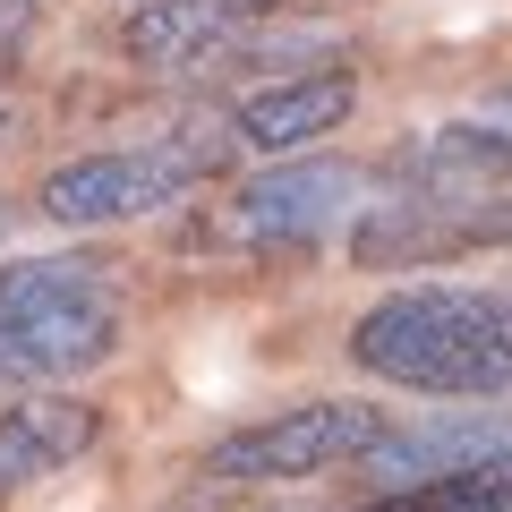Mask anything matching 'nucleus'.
Wrapping results in <instances>:
<instances>
[{
    "label": "nucleus",
    "mask_w": 512,
    "mask_h": 512,
    "mask_svg": "<svg viewBox=\"0 0 512 512\" xmlns=\"http://www.w3.org/2000/svg\"><path fill=\"white\" fill-rule=\"evenodd\" d=\"M350 359L410 393H453V402L512 393V299L410 282L350 325Z\"/></svg>",
    "instance_id": "1"
},
{
    "label": "nucleus",
    "mask_w": 512,
    "mask_h": 512,
    "mask_svg": "<svg viewBox=\"0 0 512 512\" xmlns=\"http://www.w3.org/2000/svg\"><path fill=\"white\" fill-rule=\"evenodd\" d=\"M239 154V128H180L154 146H120V154H77L43 180V214L60 231H111V222L163 214L188 188H205L222 163Z\"/></svg>",
    "instance_id": "2"
},
{
    "label": "nucleus",
    "mask_w": 512,
    "mask_h": 512,
    "mask_svg": "<svg viewBox=\"0 0 512 512\" xmlns=\"http://www.w3.org/2000/svg\"><path fill=\"white\" fill-rule=\"evenodd\" d=\"M376 444H384V410L299 402V410H274V419H256V427H231L205 453V478H222V487H274V478H316L333 461H367Z\"/></svg>",
    "instance_id": "3"
},
{
    "label": "nucleus",
    "mask_w": 512,
    "mask_h": 512,
    "mask_svg": "<svg viewBox=\"0 0 512 512\" xmlns=\"http://www.w3.org/2000/svg\"><path fill=\"white\" fill-rule=\"evenodd\" d=\"M359 197H367V180L350 163H274L231 197V231L248 248H299V239H325L333 222L367 214Z\"/></svg>",
    "instance_id": "4"
},
{
    "label": "nucleus",
    "mask_w": 512,
    "mask_h": 512,
    "mask_svg": "<svg viewBox=\"0 0 512 512\" xmlns=\"http://www.w3.org/2000/svg\"><path fill=\"white\" fill-rule=\"evenodd\" d=\"M120 350V299H60V308L0 316V367L9 376H86Z\"/></svg>",
    "instance_id": "5"
},
{
    "label": "nucleus",
    "mask_w": 512,
    "mask_h": 512,
    "mask_svg": "<svg viewBox=\"0 0 512 512\" xmlns=\"http://www.w3.org/2000/svg\"><path fill=\"white\" fill-rule=\"evenodd\" d=\"M350 111H359V77L350 69H308V77H274V86L239 94L231 128H239L248 154H299L316 137H333Z\"/></svg>",
    "instance_id": "6"
},
{
    "label": "nucleus",
    "mask_w": 512,
    "mask_h": 512,
    "mask_svg": "<svg viewBox=\"0 0 512 512\" xmlns=\"http://www.w3.org/2000/svg\"><path fill=\"white\" fill-rule=\"evenodd\" d=\"M512 453V419L495 410H453V419H427V427H402L367 453V478H384V495L402 487H427V478H453V470H478V461Z\"/></svg>",
    "instance_id": "7"
},
{
    "label": "nucleus",
    "mask_w": 512,
    "mask_h": 512,
    "mask_svg": "<svg viewBox=\"0 0 512 512\" xmlns=\"http://www.w3.org/2000/svg\"><path fill=\"white\" fill-rule=\"evenodd\" d=\"M94 436H103V410L77 402V393H26V402H0V470H9V478L69 470Z\"/></svg>",
    "instance_id": "8"
},
{
    "label": "nucleus",
    "mask_w": 512,
    "mask_h": 512,
    "mask_svg": "<svg viewBox=\"0 0 512 512\" xmlns=\"http://www.w3.org/2000/svg\"><path fill=\"white\" fill-rule=\"evenodd\" d=\"M239 35V9L231 0H137L120 18V52L137 60V69H197L205 52H222V43Z\"/></svg>",
    "instance_id": "9"
},
{
    "label": "nucleus",
    "mask_w": 512,
    "mask_h": 512,
    "mask_svg": "<svg viewBox=\"0 0 512 512\" xmlns=\"http://www.w3.org/2000/svg\"><path fill=\"white\" fill-rule=\"evenodd\" d=\"M359 512H512V453L453 470V478H427V487H402V495H376Z\"/></svg>",
    "instance_id": "10"
},
{
    "label": "nucleus",
    "mask_w": 512,
    "mask_h": 512,
    "mask_svg": "<svg viewBox=\"0 0 512 512\" xmlns=\"http://www.w3.org/2000/svg\"><path fill=\"white\" fill-rule=\"evenodd\" d=\"M111 291V265L103 256H26L0 274V316H26V308H60V299H94Z\"/></svg>",
    "instance_id": "11"
},
{
    "label": "nucleus",
    "mask_w": 512,
    "mask_h": 512,
    "mask_svg": "<svg viewBox=\"0 0 512 512\" xmlns=\"http://www.w3.org/2000/svg\"><path fill=\"white\" fill-rule=\"evenodd\" d=\"M470 120H478V128H487L495 146H512V94H487V103H478V111H470Z\"/></svg>",
    "instance_id": "12"
},
{
    "label": "nucleus",
    "mask_w": 512,
    "mask_h": 512,
    "mask_svg": "<svg viewBox=\"0 0 512 512\" xmlns=\"http://www.w3.org/2000/svg\"><path fill=\"white\" fill-rule=\"evenodd\" d=\"M231 9L239 18H265V9H282V0H231Z\"/></svg>",
    "instance_id": "13"
},
{
    "label": "nucleus",
    "mask_w": 512,
    "mask_h": 512,
    "mask_svg": "<svg viewBox=\"0 0 512 512\" xmlns=\"http://www.w3.org/2000/svg\"><path fill=\"white\" fill-rule=\"evenodd\" d=\"M0 239H9V205H0Z\"/></svg>",
    "instance_id": "14"
},
{
    "label": "nucleus",
    "mask_w": 512,
    "mask_h": 512,
    "mask_svg": "<svg viewBox=\"0 0 512 512\" xmlns=\"http://www.w3.org/2000/svg\"><path fill=\"white\" fill-rule=\"evenodd\" d=\"M0 9H26V0H0Z\"/></svg>",
    "instance_id": "15"
},
{
    "label": "nucleus",
    "mask_w": 512,
    "mask_h": 512,
    "mask_svg": "<svg viewBox=\"0 0 512 512\" xmlns=\"http://www.w3.org/2000/svg\"><path fill=\"white\" fill-rule=\"evenodd\" d=\"M0 495H9V470H0Z\"/></svg>",
    "instance_id": "16"
}]
</instances>
